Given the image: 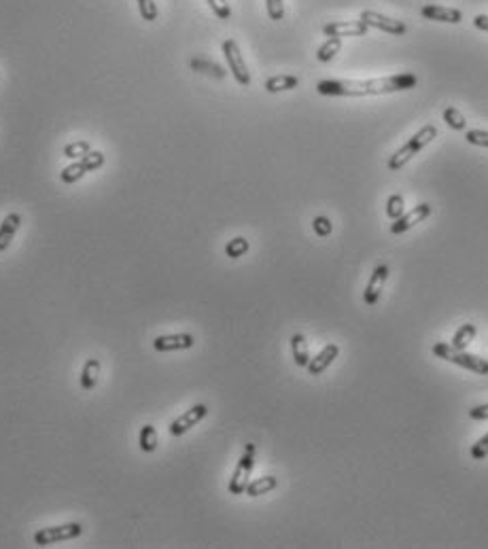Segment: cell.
<instances>
[{
  "mask_svg": "<svg viewBox=\"0 0 488 549\" xmlns=\"http://www.w3.org/2000/svg\"><path fill=\"white\" fill-rule=\"evenodd\" d=\"M416 74L404 72L393 77L367 79V81H351V79H325L317 83V92L321 96H342V98H357V96H382V94H397L416 88Z\"/></svg>",
  "mask_w": 488,
  "mask_h": 549,
  "instance_id": "cell-1",
  "label": "cell"
},
{
  "mask_svg": "<svg viewBox=\"0 0 488 549\" xmlns=\"http://www.w3.org/2000/svg\"><path fill=\"white\" fill-rule=\"evenodd\" d=\"M433 138H438V128L436 126H424L422 130H418L404 147H401L395 155H391V159H389V170L391 172H397V170H401L404 168L416 153H420L429 142H431Z\"/></svg>",
  "mask_w": 488,
  "mask_h": 549,
  "instance_id": "cell-2",
  "label": "cell"
},
{
  "mask_svg": "<svg viewBox=\"0 0 488 549\" xmlns=\"http://www.w3.org/2000/svg\"><path fill=\"white\" fill-rule=\"evenodd\" d=\"M433 355L438 359H444L448 363H454L458 367H463L467 371H474L476 375H488V361L482 359V357H476V355H467L465 350H458L454 348L452 343H444V341H438L433 346Z\"/></svg>",
  "mask_w": 488,
  "mask_h": 549,
  "instance_id": "cell-3",
  "label": "cell"
},
{
  "mask_svg": "<svg viewBox=\"0 0 488 549\" xmlns=\"http://www.w3.org/2000/svg\"><path fill=\"white\" fill-rule=\"evenodd\" d=\"M255 443H246L244 446V454L240 456L238 460V465H236V471L232 475V479H229V486L227 490L232 495H244V490L251 481V473H253V467H255Z\"/></svg>",
  "mask_w": 488,
  "mask_h": 549,
  "instance_id": "cell-4",
  "label": "cell"
},
{
  "mask_svg": "<svg viewBox=\"0 0 488 549\" xmlns=\"http://www.w3.org/2000/svg\"><path fill=\"white\" fill-rule=\"evenodd\" d=\"M83 535V526L79 522H70V524H62V526H49V528H41L35 532V545L45 547V545H53L60 541H70Z\"/></svg>",
  "mask_w": 488,
  "mask_h": 549,
  "instance_id": "cell-5",
  "label": "cell"
},
{
  "mask_svg": "<svg viewBox=\"0 0 488 549\" xmlns=\"http://www.w3.org/2000/svg\"><path fill=\"white\" fill-rule=\"evenodd\" d=\"M223 55H225L227 66H229V70H232L234 79L242 85V88H248V85H251V72H248L246 62H244V57L240 53V47H238V43L234 39L223 41Z\"/></svg>",
  "mask_w": 488,
  "mask_h": 549,
  "instance_id": "cell-6",
  "label": "cell"
},
{
  "mask_svg": "<svg viewBox=\"0 0 488 549\" xmlns=\"http://www.w3.org/2000/svg\"><path fill=\"white\" fill-rule=\"evenodd\" d=\"M361 21H365L369 28H376V30H382L391 37H401L408 32V26L399 19H391L387 15H380L376 11H363L361 13Z\"/></svg>",
  "mask_w": 488,
  "mask_h": 549,
  "instance_id": "cell-7",
  "label": "cell"
},
{
  "mask_svg": "<svg viewBox=\"0 0 488 549\" xmlns=\"http://www.w3.org/2000/svg\"><path fill=\"white\" fill-rule=\"evenodd\" d=\"M206 414H208V408L204 406V403H197V406H193L191 410H187L185 414H181L177 420H172V424H170V435L172 437L185 435V432L189 428H193L199 420H204Z\"/></svg>",
  "mask_w": 488,
  "mask_h": 549,
  "instance_id": "cell-8",
  "label": "cell"
},
{
  "mask_svg": "<svg viewBox=\"0 0 488 549\" xmlns=\"http://www.w3.org/2000/svg\"><path fill=\"white\" fill-rule=\"evenodd\" d=\"M369 32V26L361 19H351V21H329L323 26L325 37H365Z\"/></svg>",
  "mask_w": 488,
  "mask_h": 549,
  "instance_id": "cell-9",
  "label": "cell"
},
{
  "mask_svg": "<svg viewBox=\"0 0 488 549\" xmlns=\"http://www.w3.org/2000/svg\"><path fill=\"white\" fill-rule=\"evenodd\" d=\"M389 274H391L389 266H378V268L374 270V274L369 276V282H367L365 291H363V301H365V306L374 308V306L378 303L380 293H382V288H384V282H387Z\"/></svg>",
  "mask_w": 488,
  "mask_h": 549,
  "instance_id": "cell-10",
  "label": "cell"
},
{
  "mask_svg": "<svg viewBox=\"0 0 488 549\" xmlns=\"http://www.w3.org/2000/svg\"><path fill=\"white\" fill-rule=\"evenodd\" d=\"M429 214H431V206H429V204H418V206L412 208L408 214L404 212L399 219H395V223L391 225V234H393V236L404 234V231L412 229L416 223H422Z\"/></svg>",
  "mask_w": 488,
  "mask_h": 549,
  "instance_id": "cell-11",
  "label": "cell"
},
{
  "mask_svg": "<svg viewBox=\"0 0 488 549\" xmlns=\"http://www.w3.org/2000/svg\"><path fill=\"white\" fill-rule=\"evenodd\" d=\"M195 343L191 333H175V335H159L153 339V348L157 352H172V350H187Z\"/></svg>",
  "mask_w": 488,
  "mask_h": 549,
  "instance_id": "cell-12",
  "label": "cell"
},
{
  "mask_svg": "<svg viewBox=\"0 0 488 549\" xmlns=\"http://www.w3.org/2000/svg\"><path fill=\"white\" fill-rule=\"evenodd\" d=\"M420 15L431 21H444V23H461L463 13L452 7H440V5H427L420 9Z\"/></svg>",
  "mask_w": 488,
  "mask_h": 549,
  "instance_id": "cell-13",
  "label": "cell"
},
{
  "mask_svg": "<svg viewBox=\"0 0 488 549\" xmlns=\"http://www.w3.org/2000/svg\"><path fill=\"white\" fill-rule=\"evenodd\" d=\"M338 355H340V346L338 343H327L325 348L317 357H314V359H310V363L306 365L308 373L310 375H321L338 359Z\"/></svg>",
  "mask_w": 488,
  "mask_h": 549,
  "instance_id": "cell-14",
  "label": "cell"
},
{
  "mask_svg": "<svg viewBox=\"0 0 488 549\" xmlns=\"http://www.w3.org/2000/svg\"><path fill=\"white\" fill-rule=\"evenodd\" d=\"M19 225H21V217L17 212H11V214H7L3 219V223H0V252L9 248L11 240L17 234Z\"/></svg>",
  "mask_w": 488,
  "mask_h": 549,
  "instance_id": "cell-15",
  "label": "cell"
},
{
  "mask_svg": "<svg viewBox=\"0 0 488 549\" xmlns=\"http://www.w3.org/2000/svg\"><path fill=\"white\" fill-rule=\"evenodd\" d=\"M98 375H100V361L98 359H88V361H85V365H83V369H81V378H79L81 388L83 390L96 388Z\"/></svg>",
  "mask_w": 488,
  "mask_h": 549,
  "instance_id": "cell-16",
  "label": "cell"
},
{
  "mask_svg": "<svg viewBox=\"0 0 488 549\" xmlns=\"http://www.w3.org/2000/svg\"><path fill=\"white\" fill-rule=\"evenodd\" d=\"M300 85V79L293 77V74H276V77H270L266 81V92L270 94H278V92H286V90H295Z\"/></svg>",
  "mask_w": 488,
  "mask_h": 549,
  "instance_id": "cell-17",
  "label": "cell"
},
{
  "mask_svg": "<svg viewBox=\"0 0 488 549\" xmlns=\"http://www.w3.org/2000/svg\"><path fill=\"white\" fill-rule=\"evenodd\" d=\"M278 486V479L274 475H266V477H257L255 481H248L244 495L248 497H262V495H268L272 490Z\"/></svg>",
  "mask_w": 488,
  "mask_h": 549,
  "instance_id": "cell-18",
  "label": "cell"
},
{
  "mask_svg": "<svg viewBox=\"0 0 488 549\" xmlns=\"http://www.w3.org/2000/svg\"><path fill=\"white\" fill-rule=\"evenodd\" d=\"M291 355H293V361L300 365V367H306L310 363V352H308V341L302 333H295L291 337Z\"/></svg>",
  "mask_w": 488,
  "mask_h": 549,
  "instance_id": "cell-19",
  "label": "cell"
},
{
  "mask_svg": "<svg viewBox=\"0 0 488 549\" xmlns=\"http://www.w3.org/2000/svg\"><path fill=\"white\" fill-rule=\"evenodd\" d=\"M191 68L195 70V72H204V74H208V77H215V79H223L227 72L219 66V64H215V62H211V60H204V57H191Z\"/></svg>",
  "mask_w": 488,
  "mask_h": 549,
  "instance_id": "cell-20",
  "label": "cell"
},
{
  "mask_svg": "<svg viewBox=\"0 0 488 549\" xmlns=\"http://www.w3.org/2000/svg\"><path fill=\"white\" fill-rule=\"evenodd\" d=\"M138 443H140L142 452H147V454L155 452L157 450V430H155V426H151V424L142 426L140 432H138Z\"/></svg>",
  "mask_w": 488,
  "mask_h": 549,
  "instance_id": "cell-21",
  "label": "cell"
},
{
  "mask_svg": "<svg viewBox=\"0 0 488 549\" xmlns=\"http://www.w3.org/2000/svg\"><path fill=\"white\" fill-rule=\"evenodd\" d=\"M342 49V39L340 37H329L319 49H317V60L319 62H331L333 57L340 53Z\"/></svg>",
  "mask_w": 488,
  "mask_h": 549,
  "instance_id": "cell-22",
  "label": "cell"
},
{
  "mask_svg": "<svg viewBox=\"0 0 488 549\" xmlns=\"http://www.w3.org/2000/svg\"><path fill=\"white\" fill-rule=\"evenodd\" d=\"M476 333H478L476 325H471V323L463 325L461 329H458V331L454 333V337H452V346H454V348H458V350H465L467 346L474 341Z\"/></svg>",
  "mask_w": 488,
  "mask_h": 549,
  "instance_id": "cell-23",
  "label": "cell"
},
{
  "mask_svg": "<svg viewBox=\"0 0 488 549\" xmlns=\"http://www.w3.org/2000/svg\"><path fill=\"white\" fill-rule=\"evenodd\" d=\"M85 166L81 163V159L79 161H75V163H70V166H66L62 172H60V179H62V183H66V185H72V183H77L79 179H83V174H85Z\"/></svg>",
  "mask_w": 488,
  "mask_h": 549,
  "instance_id": "cell-24",
  "label": "cell"
},
{
  "mask_svg": "<svg viewBox=\"0 0 488 549\" xmlns=\"http://www.w3.org/2000/svg\"><path fill=\"white\" fill-rule=\"evenodd\" d=\"M92 151V144L85 142V140H77V142H70L64 147V157L68 159H81Z\"/></svg>",
  "mask_w": 488,
  "mask_h": 549,
  "instance_id": "cell-25",
  "label": "cell"
},
{
  "mask_svg": "<svg viewBox=\"0 0 488 549\" xmlns=\"http://www.w3.org/2000/svg\"><path fill=\"white\" fill-rule=\"evenodd\" d=\"M246 252H248V240L246 238H234V240H229L225 246V254L229 259H240Z\"/></svg>",
  "mask_w": 488,
  "mask_h": 549,
  "instance_id": "cell-26",
  "label": "cell"
},
{
  "mask_svg": "<svg viewBox=\"0 0 488 549\" xmlns=\"http://www.w3.org/2000/svg\"><path fill=\"white\" fill-rule=\"evenodd\" d=\"M444 121H446L452 130H465V126H467L465 117H463V114L458 112L454 106H448V108L444 110Z\"/></svg>",
  "mask_w": 488,
  "mask_h": 549,
  "instance_id": "cell-27",
  "label": "cell"
},
{
  "mask_svg": "<svg viewBox=\"0 0 488 549\" xmlns=\"http://www.w3.org/2000/svg\"><path fill=\"white\" fill-rule=\"evenodd\" d=\"M406 212V201L401 195H391L389 201H387V214L391 219H399L401 214Z\"/></svg>",
  "mask_w": 488,
  "mask_h": 549,
  "instance_id": "cell-28",
  "label": "cell"
},
{
  "mask_svg": "<svg viewBox=\"0 0 488 549\" xmlns=\"http://www.w3.org/2000/svg\"><path fill=\"white\" fill-rule=\"evenodd\" d=\"M136 5H138V11H140V17L142 19H147V21H155L157 19V5H155V0H136Z\"/></svg>",
  "mask_w": 488,
  "mask_h": 549,
  "instance_id": "cell-29",
  "label": "cell"
},
{
  "mask_svg": "<svg viewBox=\"0 0 488 549\" xmlns=\"http://www.w3.org/2000/svg\"><path fill=\"white\" fill-rule=\"evenodd\" d=\"M81 163L85 166V170H88V172H96L98 168L104 166V155L100 151H90L85 157H81Z\"/></svg>",
  "mask_w": 488,
  "mask_h": 549,
  "instance_id": "cell-30",
  "label": "cell"
},
{
  "mask_svg": "<svg viewBox=\"0 0 488 549\" xmlns=\"http://www.w3.org/2000/svg\"><path fill=\"white\" fill-rule=\"evenodd\" d=\"M465 140L469 144H476V147H484L488 149V132L486 130H469L465 134Z\"/></svg>",
  "mask_w": 488,
  "mask_h": 549,
  "instance_id": "cell-31",
  "label": "cell"
},
{
  "mask_svg": "<svg viewBox=\"0 0 488 549\" xmlns=\"http://www.w3.org/2000/svg\"><path fill=\"white\" fill-rule=\"evenodd\" d=\"M266 9L272 21H280L284 19V3L282 0H266Z\"/></svg>",
  "mask_w": 488,
  "mask_h": 549,
  "instance_id": "cell-32",
  "label": "cell"
},
{
  "mask_svg": "<svg viewBox=\"0 0 488 549\" xmlns=\"http://www.w3.org/2000/svg\"><path fill=\"white\" fill-rule=\"evenodd\" d=\"M206 3L215 11V15L219 19H229V17H232V9H229L227 0H206Z\"/></svg>",
  "mask_w": 488,
  "mask_h": 549,
  "instance_id": "cell-33",
  "label": "cell"
},
{
  "mask_svg": "<svg viewBox=\"0 0 488 549\" xmlns=\"http://www.w3.org/2000/svg\"><path fill=\"white\" fill-rule=\"evenodd\" d=\"M312 227H314V234L321 236V238H327L331 234V229H333V225H331V221L327 217H317L312 221Z\"/></svg>",
  "mask_w": 488,
  "mask_h": 549,
  "instance_id": "cell-34",
  "label": "cell"
},
{
  "mask_svg": "<svg viewBox=\"0 0 488 549\" xmlns=\"http://www.w3.org/2000/svg\"><path fill=\"white\" fill-rule=\"evenodd\" d=\"M469 454H471L474 460H484V458L488 456V432H486V435H484L480 441H476V443L471 446V452H469Z\"/></svg>",
  "mask_w": 488,
  "mask_h": 549,
  "instance_id": "cell-35",
  "label": "cell"
},
{
  "mask_svg": "<svg viewBox=\"0 0 488 549\" xmlns=\"http://www.w3.org/2000/svg\"><path fill=\"white\" fill-rule=\"evenodd\" d=\"M469 416H471L474 420H488V403H486V406H476V408H471V410H469Z\"/></svg>",
  "mask_w": 488,
  "mask_h": 549,
  "instance_id": "cell-36",
  "label": "cell"
},
{
  "mask_svg": "<svg viewBox=\"0 0 488 549\" xmlns=\"http://www.w3.org/2000/svg\"><path fill=\"white\" fill-rule=\"evenodd\" d=\"M474 26L478 28V30L488 32V15H476L474 17Z\"/></svg>",
  "mask_w": 488,
  "mask_h": 549,
  "instance_id": "cell-37",
  "label": "cell"
}]
</instances>
